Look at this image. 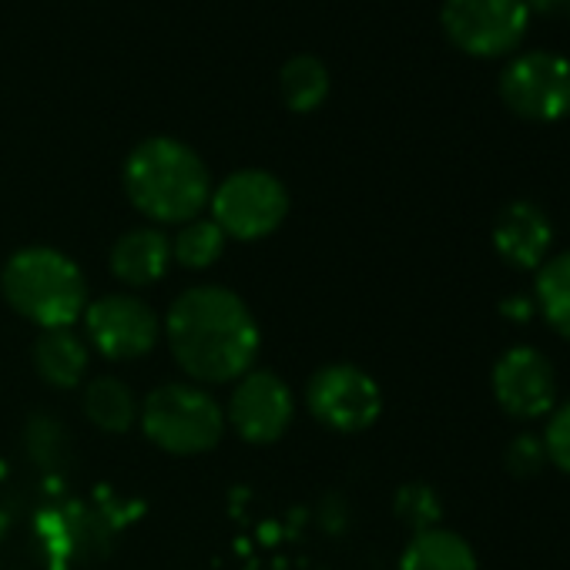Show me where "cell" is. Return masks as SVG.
Wrapping results in <instances>:
<instances>
[{"label":"cell","instance_id":"obj_13","mask_svg":"<svg viewBox=\"0 0 570 570\" xmlns=\"http://www.w3.org/2000/svg\"><path fill=\"white\" fill-rule=\"evenodd\" d=\"M168 265H171V238L155 225L131 228L111 245V272L118 282L131 285V289H145V285L161 282Z\"/></svg>","mask_w":570,"mask_h":570},{"label":"cell","instance_id":"obj_16","mask_svg":"<svg viewBox=\"0 0 570 570\" xmlns=\"http://www.w3.org/2000/svg\"><path fill=\"white\" fill-rule=\"evenodd\" d=\"M533 303L543 323L570 343V248L550 255L537 268Z\"/></svg>","mask_w":570,"mask_h":570},{"label":"cell","instance_id":"obj_12","mask_svg":"<svg viewBox=\"0 0 570 570\" xmlns=\"http://www.w3.org/2000/svg\"><path fill=\"white\" fill-rule=\"evenodd\" d=\"M553 225L547 212L533 202H510L493 222V248L497 255L523 272H537L550 258Z\"/></svg>","mask_w":570,"mask_h":570},{"label":"cell","instance_id":"obj_17","mask_svg":"<svg viewBox=\"0 0 570 570\" xmlns=\"http://www.w3.org/2000/svg\"><path fill=\"white\" fill-rule=\"evenodd\" d=\"M85 416L101 433H128L138 420V400L128 383L115 376H98L85 386Z\"/></svg>","mask_w":570,"mask_h":570},{"label":"cell","instance_id":"obj_2","mask_svg":"<svg viewBox=\"0 0 570 570\" xmlns=\"http://www.w3.org/2000/svg\"><path fill=\"white\" fill-rule=\"evenodd\" d=\"M121 181L128 202L155 225H185L212 198V175L198 151L165 135L131 148Z\"/></svg>","mask_w":570,"mask_h":570},{"label":"cell","instance_id":"obj_10","mask_svg":"<svg viewBox=\"0 0 570 570\" xmlns=\"http://www.w3.org/2000/svg\"><path fill=\"white\" fill-rule=\"evenodd\" d=\"M293 416H296V396L289 383L265 370L245 373L235 383L225 410V423H232V430L255 446L282 440V433L293 426Z\"/></svg>","mask_w":570,"mask_h":570},{"label":"cell","instance_id":"obj_9","mask_svg":"<svg viewBox=\"0 0 570 570\" xmlns=\"http://www.w3.org/2000/svg\"><path fill=\"white\" fill-rule=\"evenodd\" d=\"M503 105L523 121H560L570 115V61L550 51H527L500 75Z\"/></svg>","mask_w":570,"mask_h":570},{"label":"cell","instance_id":"obj_22","mask_svg":"<svg viewBox=\"0 0 570 570\" xmlns=\"http://www.w3.org/2000/svg\"><path fill=\"white\" fill-rule=\"evenodd\" d=\"M547 463H550V460H547V450H543V440H540V436L523 433V436H517V440L507 446V470H510L513 476H520V480L537 476Z\"/></svg>","mask_w":570,"mask_h":570},{"label":"cell","instance_id":"obj_19","mask_svg":"<svg viewBox=\"0 0 570 570\" xmlns=\"http://www.w3.org/2000/svg\"><path fill=\"white\" fill-rule=\"evenodd\" d=\"M225 232L212 218H191L178 225V235L171 238V262L185 268H208L225 252Z\"/></svg>","mask_w":570,"mask_h":570},{"label":"cell","instance_id":"obj_6","mask_svg":"<svg viewBox=\"0 0 570 570\" xmlns=\"http://www.w3.org/2000/svg\"><path fill=\"white\" fill-rule=\"evenodd\" d=\"M440 24L463 55L500 58L523 41L530 11L527 0H443Z\"/></svg>","mask_w":570,"mask_h":570},{"label":"cell","instance_id":"obj_11","mask_svg":"<svg viewBox=\"0 0 570 570\" xmlns=\"http://www.w3.org/2000/svg\"><path fill=\"white\" fill-rule=\"evenodd\" d=\"M493 400L513 420H540L557 406V370L533 346H513L493 363Z\"/></svg>","mask_w":570,"mask_h":570},{"label":"cell","instance_id":"obj_4","mask_svg":"<svg viewBox=\"0 0 570 570\" xmlns=\"http://www.w3.org/2000/svg\"><path fill=\"white\" fill-rule=\"evenodd\" d=\"M145 436L171 456H198L218 446L225 433V410L198 383L155 386L141 410Z\"/></svg>","mask_w":570,"mask_h":570},{"label":"cell","instance_id":"obj_8","mask_svg":"<svg viewBox=\"0 0 570 570\" xmlns=\"http://www.w3.org/2000/svg\"><path fill=\"white\" fill-rule=\"evenodd\" d=\"M306 406L333 433H363L380 420L383 393L366 370L353 363H333L316 370L306 383Z\"/></svg>","mask_w":570,"mask_h":570},{"label":"cell","instance_id":"obj_21","mask_svg":"<svg viewBox=\"0 0 570 570\" xmlns=\"http://www.w3.org/2000/svg\"><path fill=\"white\" fill-rule=\"evenodd\" d=\"M540 440H543L547 460L570 476V403L553 410V416H550V423H547Z\"/></svg>","mask_w":570,"mask_h":570},{"label":"cell","instance_id":"obj_14","mask_svg":"<svg viewBox=\"0 0 570 570\" xmlns=\"http://www.w3.org/2000/svg\"><path fill=\"white\" fill-rule=\"evenodd\" d=\"M35 370L55 390H75L91 366V346L75 330H45L35 343Z\"/></svg>","mask_w":570,"mask_h":570},{"label":"cell","instance_id":"obj_1","mask_svg":"<svg viewBox=\"0 0 570 570\" xmlns=\"http://www.w3.org/2000/svg\"><path fill=\"white\" fill-rule=\"evenodd\" d=\"M165 340L191 383H238L252 373L262 333L252 309L225 285H191L165 316Z\"/></svg>","mask_w":570,"mask_h":570},{"label":"cell","instance_id":"obj_7","mask_svg":"<svg viewBox=\"0 0 570 570\" xmlns=\"http://www.w3.org/2000/svg\"><path fill=\"white\" fill-rule=\"evenodd\" d=\"M85 343L111 363H131L148 356L161 340L158 313L131 296V293H108L85 309Z\"/></svg>","mask_w":570,"mask_h":570},{"label":"cell","instance_id":"obj_20","mask_svg":"<svg viewBox=\"0 0 570 570\" xmlns=\"http://www.w3.org/2000/svg\"><path fill=\"white\" fill-rule=\"evenodd\" d=\"M393 510L413 533H423V530L440 527L443 500L430 483H403L393 497Z\"/></svg>","mask_w":570,"mask_h":570},{"label":"cell","instance_id":"obj_15","mask_svg":"<svg viewBox=\"0 0 570 570\" xmlns=\"http://www.w3.org/2000/svg\"><path fill=\"white\" fill-rule=\"evenodd\" d=\"M400 570H476V553L460 533L433 527L413 533L400 557Z\"/></svg>","mask_w":570,"mask_h":570},{"label":"cell","instance_id":"obj_5","mask_svg":"<svg viewBox=\"0 0 570 570\" xmlns=\"http://www.w3.org/2000/svg\"><path fill=\"white\" fill-rule=\"evenodd\" d=\"M208 208L225 238L258 242L272 235L289 215V191L272 171L242 168L232 171L218 188H212Z\"/></svg>","mask_w":570,"mask_h":570},{"label":"cell","instance_id":"obj_18","mask_svg":"<svg viewBox=\"0 0 570 570\" xmlns=\"http://www.w3.org/2000/svg\"><path fill=\"white\" fill-rule=\"evenodd\" d=\"M278 91H282V101L293 111L309 115L330 98V71L320 58L296 55L278 71Z\"/></svg>","mask_w":570,"mask_h":570},{"label":"cell","instance_id":"obj_3","mask_svg":"<svg viewBox=\"0 0 570 570\" xmlns=\"http://www.w3.org/2000/svg\"><path fill=\"white\" fill-rule=\"evenodd\" d=\"M8 306L45 330H71L88 309V282L75 258L51 245L18 248L0 272Z\"/></svg>","mask_w":570,"mask_h":570},{"label":"cell","instance_id":"obj_23","mask_svg":"<svg viewBox=\"0 0 570 570\" xmlns=\"http://www.w3.org/2000/svg\"><path fill=\"white\" fill-rule=\"evenodd\" d=\"M527 11L543 14V18H567L570 0H527Z\"/></svg>","mask_w":570,"mask_h":570},{"label":"cell","instance_id":"obj_24","mask_svg":"<svg viewBox=\"0 0 570 570\" xmlns=\"http://www.w3.org/2000/svg\"><path fill=\"white\" fill-rule=\"evenodd\" d=\"M500 313H503V316H513V320H527V316H530V303H527L523 296H510V299L500 306Z\"/></svg>","mask_w":570,"mask_h":570}]
</instances>
